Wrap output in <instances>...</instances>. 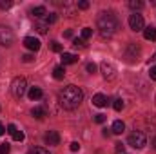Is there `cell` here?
Masks as SVG:
<instances>
[{"label": "cell", "instance_id": "1", "mask_svg": "<svg viewBox=\"0 0 156 154\" xmlns=\"http://www.w3.org/2000/svg\"><path fill=\"white\" fill-rule=\"evenodd\" d=\"M82 100H83V93L76 85H67V87H64L60 91V105L64 109H67V111L76 109L82 103Z\"/></svg>", "mask_w": 156, "mask_h": 154}, {"label": "cell", "instance_id": "2", "mask_svg": "<svg viewBox=\"0 0 156 154\" xmlns=\"http://www.w3.org/2000/svg\"><path fill=\"white\" fill-rule=\"evenodd\" d=\"M96 26H98L100 35H102L104 38H109V37H113L118 31V26H120V24H118V18L113 13L104 11V13H100V16H98V20H96Z\"/></svg>", "mask_w": 156, "mask_h": 154}, {"label": "cell", "instance_id": "3", "mask_svg": "<svg viewBox=\"0 0 156 154\" xmlns=\"http://www.w3.org/2000/svg\"><path fill=\"white\" fill-rule=\"evenodd\" d=\"M26 91H27V82H26V78H22V76L13 78V82H11V94L20 100V98L26 94Z\"/></svg>", "mask_w": 156, "mask_h": 154}, {"label": "cell", "instance_id": "4", "mask_svg": "<svg viewBox=\"0 0 156 154\" xmlns=\"http://www.w3.org/2000/svg\"><path fill=\"white\" fill-rule=\"evenodd\" d=\"M129 145L133 147V149H144L145 147V143H147V138H145V134L144 132H140V131H134L131 136H129Z\"/></svg>", "mask_w": 156, "mask_h": 154}, {"label": "cell", "instance_id": "5", "mask_svg": "<svg viewBox=\"0 0 156 154\" xmlns=\"http://www.w3.org/2000/svg\"><path fill=\"white\" fill-rule=\"evenodd\" d=\"M13 42H15V35H13L11 27H7V26H0V45L9 47Z\"/></svg>", "mask_w": 156, "mask_h": 154}, {"label": "cell", "instance_id": "6", "mask_svg": "<svg viewBox=\"0 0 156 154\" xmlns=\"http://www.w3.org/2000/svg\"><path fill=\"white\" fill-rule=\"evenodd\" d=\"M129 27L133 31H144L145 29V22H144V16L138 15V13H133L129 16Z\"/></svg>", "mask_w": 156, "mask_h": 154}, {"label": "cell", "instance_id": "7", "mask_svg": "<svg viewBox=\"0 0 156 154\" xmlns=\"http://www.w3.org/2000/svg\"><path fill=\"white\" fill-rule=\"evenodd\" d=\"M100 69H102V75L105 80H115L116 78V67L113 65V62H102V65H100Z\"/></svg>", "mask_w": 156, "mask_h": 154}, {"label": "cell", "instance_id": "8", "mask_svg": "<svg viewBox=\"0 0 156 154\" xmlns=\"http://www.w3.org/2000/svg\"><path fill=\"white\" fill-rule=\"evenodd\" d=\"M140 53H142V49H140L136 44H129L127 49H125V58H127V62H136V60L140 58Z\"/></svg>", "mask_w": 156, "mask_h": 154}, {"label": "cell", "instance_id": "9", "mask_svg": "<svg viewBox=\"0 0 156 154\" xmlns=\"http://www.w3.org/2000/svg\"><path fill=\"white\" fill-rule=\"evenodd\" d=\"M44 140H45L47 145H58V143H60V134H58L56 131H49Z\"/></svg>", "mask_w": 156, "mask_h": 154}, {"label": "cell", "instance_id": "10", "mask_svg": "<svg viewBox=\"0 0 156 154\" xmlns=\"http://www.w3.org/2000/svg\"><path fill=\"white\" fill-rule=\"evenodd\" d=\"M24 45H26L29 51H38L40 49V40L35 38V37H27V38H24Z\"/></svg>", "mask_w": 156, "mask_h": 154}, {"label": "cell", "instance_id": "11", "mask_svg": "<svg viewBox=\"0 0 156 154\" xmlns=\"http://www.w3.org/2000/svg\"><path fill=\"white\" fill-rule=\"evenodd\" d=\"M107 103H109V100H107L105 94H100V93H98V94L93 96V105H96V107H105Z\"/></svg>", "mask_w": 156, "mask_h": 154}, {"label": "cell", "instance_id": "12", "mask_svg": "<svg viewBox=\"0 0 156 154\" xmlns=\"http://www.w3.org/2000/svg\"><path fill=\"white\" fill-rule=\"evenodd\" d=\"M78 56L73 54V53H62V64L64 65H69V64H76Z\"/></svg>", "mask_w": 156, "mask_h": 154}, {"label": "cell", "instance_id": "13", "mask_svg": "<svg viewBox=\"0 0 156 154\" xmlns=\"http://www.w3.org/2000/svg\"><path fill=\"white\" fill-rule=\"evenodd\" d=\"M144 37L145 40H151V42H156V27L154 26H149L144 29Z\"/></svg>", "mask_w": 156, "mask_h": 154}, {"label": "cell", "instance_id": "14", "mask_svg": "<svg viewBox=\"0 0 156 154\" xmlns=\"http://www.w3.org/2000/svg\"><path fill=\"white\" fill-rule=\"evenodd\" d=\"M27 94H29V100H33V102H35V100H40V98L44 96V93H42L40 87H31Z\"/></svg>", "mask_w": 156, "mask_h": 154}, {"label": "cell", "instance_id": "15", "mask_svg": "<svg viewBox=\"0 0 156 154\" xmlns=\"http://www.w3.org/2000/svg\"><path fill=\"white\" fill-rule=\"evenodd\" d=\"M31 13H33V16H35V18H44V16H45V15H47V11H45V7H44V5H37V7H33V9H31Z\"/></svg>", "mask_w": 156, "mask_h": 154}, {"label": "cell", "instance_id": "16", "mask_svg": "<svg viewBox=\"0 0 156 154\" xmlns=\"http://www.w3.org/2000/svg\"><path fill=\"white\" fill-rule=\"evenodd\" d=\"M125 131V123L122 121V120H116L115 123H113V129H111V132H115V134H122Z\"/></svg>", "mask_w": 156, "mask_h": 154}, {"label": "cell", "instance_id": "17", "mask_svg": "<svg viewBox=\"0 0 156 154\" xmlns=\"http://www.w3.org/2000/svg\"><path fill=\"white\" fill-rule=\"evenodd\" d=\"M64 76H66V69H64V65H58V67L53 69V78H55V80H64Z\"/></svg>", "mask_w": 156, "mask_h": 154}, {"label": "cell", "instance_id": "18", "mask_svg": "<svg viewBox=\"0 0 156 154\" xmlns=\"http://www.w3.org/2000/svg\"><path fill=\"white\" fill-rule=\"evenodd\" d=\"M35 29L38 31L40 35H44V33H47V29H49V24H47L45 20H38V22H37V26H35Z\"/></svg>", "mask_w": 156, "mask_h": 154}, {"label": "cell", "instance_id": "19", "mask_svg": "<svg viewBox=\"0 0 156 154\" xmlns=\"http://www.w3.org/2000/svg\"><path fill=\"white\" fill-rule=\"evenodd\" d=\"M31 114L35 116L37 120H42V118L45 116V109H44V107H33V111H31Z\"/></svg>", "mask_w": 156, "mask_h": 154}, {"label": "cell", "instance_id": "20", "mask_svg": "<svg viewBox=\"0 0 156 154\" xmlns=\"http://www.w3.org/2000/svg\"><path fill=\"white\" fill-rule=\"evenodd\" d=\"M49 47H51V51H53V53H62V49H64V47H62V44H60V42H56V40H53V42L49 44Z\"/></svg>", "mask_w": 156, "mask_h": 154}, {"label": "cell", "instance_id": "21", "mask_svg": "<svg viewBox=\"0 0 156 154\" xmlns=\"http://www.w3.org/2000/svg\"><path fill=\"white\" fill-rule=\"evenodd\" d=\"M24 138H26V134H24V131H20V129H16V131L13 132V140H15V142H24Z\"/></svg>", "mask_w": 156, "mask_h": 154}, {"label": "cell", "instance_id": "22", "mask_svg": "<svg viewBox=\"0 0 156 154\" xmlns=\"http://www.w3.org/2000/svg\"><path fill=\"white\" fill-rule=\"evenodd\" d=\"M129 7L134 9V11H136V9H142V7H144V2H142V0H131V2H129Z\"/></svg>", "mask_w": 156, "mask_h": 154}, {"label": "cell", "instance_id": "23", "mask_svg": "<svg viewBox=\"0 0 156 154\" xmlns=\"http://www.w3.org/2000/svg\"><path fill=\"white\" fill-rule=\"evenodd\" d=\"M93 37V29L91 27H83L82 29V40H87V38H91Z\"/></svg>", "mask_w": 156, "mask_h": 154}, {"label": "cell", "instance_id": "24", "mask_svg": "<svg viewBox=\"0 0 156 154\" xmlns=\"http://www.w3.org/2000/svg\"><path fill=\"white\" fill-rule=\"evenodd\" d=\"M27 154H49V151L44 149V147H35V149H31Z\"/></svg>", "mask_w": 156, "mask_h": 154}, {"label": "cell", "instance_id": "25", "mask_svg": "<svg viewBox=\"0 0 156 154\" xmlns=\"http://www.w3.org/2000/svg\"><path fill=\"white\" fill-rule=\"evenodd\" d=\"M11 151V147H9V143L5 142V143H0V154H9Z\"/></svg>", "mask_w": 156, "mask_h": 154}, {"label": "cell", "instance_id": "26", "mask_svg": "<svg viewBox=\"0 0 156 154\" xmlns=\"http://www.w3.org/2000/svg\"><path fill=\"white\" fill-rule=\"evenodd\" d=\"M11 5H13L11 0H0V9H9Z\"/></svg>", "mask_w": 156, "mask_h": 154}, {"label": "cell", "instance_id": "27", "mask_svg": "<svg viewBox=\"0 0 156 154\" xmlns=\"http://www.w3.org/2000/svg\"><path fill=\"white\" fill-rule=\"evenodd\" d=\"M73 45L82 49V47H85V40H82V38H75V40H73Z\"/></svg>", "mask_w": 156, "mask_h": 154}, {"label": "cell", "instance_id": "28", "mask_svg": "<svg viewBox=\"0 0 156 154\" xmlns=\"http://www.w3.org/2000/svg\"><path fill=\"white\" fill-rule=\"evenodd\" d=\"M123 151H125V145L123 143H115V152L116 154H123Z\"/></svg>", "mask_w": 156, "mask_h": 154}, {"label": "cell", "instance_id": "29", "mask_svg": "<svg viewBox=\"0 0 156 154\" xmlns=\"http://www.w3.org/2000/svg\"><path fill=\"white\" fill-rule=\"evenodd\" d=\"M56 18H58V16H56V13H51L49 16H45V22H47V24H55V22H56Z\"/></svg>", "mask_w": 156, "mask_h": 154}, {"label": "cell", "instance_id": "30", "mask_svg": "<svg viewBox=\"0 0 156 154\" xmlns=\"http://www.w3.org/2000/svg\"><path fill=\"white\" fill-rule=\"evenodd\" d=\"M85 69H87V71H89V73L93 75V73H96V64H93V62H89V64L85 65Z\"/></svg>", "mask_w": 156, "mask_h": 154}, {"label": "cell", "instance_id": "31", "mask_svg": "<svg viewBox=\"0 0 156 154\" xmlns=\"http://www.w3.org/2000/svg\"><path fill=\"white\" fill-rule=\"evenodd\" d=\"M113 107H115V111H122V109H123V102H122V100H115Z\"/></svg>", "mask_w": 156, "mask_h": 154}, {"label": "cell", "instance_id": "32", "mask_svg": "<svg viewBox=\"0 0 156 154\" xmlns=\"http://www.w3.org/2000/svg\"><path fill=\"white\" fill-rule=\"evenodd\" d=\"M105 120H107V116L105 114H96L94 116V121H96V123H104Z\"/></svg>", "mask_w": 156, "mask_h": 154}, {"label": "cell", "instance_id": "33", "mask_svg": "<svg viewBox=\"0 0 156 154\" xmlns=\"http://www.w3.org/2000/svg\"><path fill=\"white\" fill-rule=\"evenodd\" d=\"M76 5H78V9H89V2H87V0H82V2H78Z\"/></svg>", "mask_w": 156, "mask_h": 154}, {"label": "cell", "instance_id": "34", "mask_svg": "<svg viewBox=\"0 0 156 154\" xmlns=\"http://www.w3.org/2000/svg\"><path fill=\"white\" fill-rule=\"evenodd\" d=\"M69 149H71V151H73V152H76L78 149H80V143H78V142H73V143H71V145H69Z\"/></svg>", "mask_w": 156, "mask_h": 154}, {"label": "cell", "instance_id": "35", "mask_svg": "<svg viewBox=\"0 0 156 154\" xmlns=\"http://www.w3.org/2000/svg\"><path fill=\"white\" fill-rule=\"evenodd\" d=\"M22 60H24L26 64H29V62H33V54H24V56H22Z\"/></svg>", "mask_w": 156, "mask_h": 154}, {"label": "cell", "instance_id": "36", "mask_svg": "<svg viewBox=\"0 0 156 154\" xmlns=\"http://www.w3.org/2000/svg\"><path fill=\"white\" fill-rule=\"evenodd\" d=\"M15 131H16V125H13V123H9V125H7V132H9V134L13 136V132H15Z\"/></svg>", "mask_w": 156, "mask_h": 154}, {"label": "cell", "instance_id": "37", "mask_svg": "<svg viewBox=\"0 0 156 154\" xmlns=\"http://www.w3.org/2000/svg\"><path fill=\"white\" fill-rule=\"evenodd\" d=\"M149 76H151V80H154V82H156V65H154V67H151V73H149Z\"/></svg>", "mask_w": 156, "mask_h": 154}, {"label": "cell", "instance_id": "38", "mask_svg": "<svg viewBox=\"0 0 156 154\" xmlns=\"http://www.w3.org/2000/svg\"><path fill=\"white\" fill-rule=\"evenodd\" d=\"M64 37H66V38H73V31H71V29H69V31H66V33H64Z\"/></svg>", "mask_w": 156, "mask_h": 154}, {"label": "cell", "instance_id": "39", "mask_svg": "<svg viewBox=\"0 0 156 154\" xmlns=\"http://www.w3.org/2000/svg\"><path fill=\"white\" fill-rule=\"evenodd\" d=\"M4 132H5V127H4V125H2V121H0V136H2Z\"/></svg>", "mask_w": 156, "mask_h": 154}, {"label": "cell", "instance_id": "40", "mask_svg": "<svg viewBox=\"0 0 156 154\" xmlns=\"http://www.w3.org/2000/svg\"><path fill=\"white\" fill-rule=\"evenodd\" d=\"M153 147H154V149H156V136H154V138H153Z\"/></svg>", "mask_w": 156, "mask_h": 154}]
</instances>
